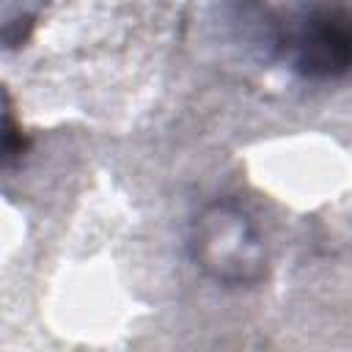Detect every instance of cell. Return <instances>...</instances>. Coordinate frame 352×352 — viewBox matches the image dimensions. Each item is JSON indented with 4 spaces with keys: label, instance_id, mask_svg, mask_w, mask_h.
<instances>
[{
    "label": "cell",
    "instance_id": "obj_3",
    "mask_svg": "<svg viewBox=\"0 0 352 352\" xmlns=\"http://www.w3.org/2000/svg\"><path fill=\"white\" fill-rule=\"evenodd\" d=\"M50 0H0V47H25L38 28Z\"/></svg>",
    "mask_w": 352,
    "mask_h": 352
},
{
    "label": "cell",
    "instance_id": "obj_2",
    "mask_svg": "<svg viewBox=\"0 0 352 352\" xmlns=\"http://www.w3.org/2000/svg\"><path fill=\"white\" fill-rule=\"evenodd\" d=\"M280 58L305 80H341L352 60L346 6L314 3L280 19Z\"/></svg>",
    "mask_w": 352,
    "mask_h": 352
},
{
    "label": "cell",
    "instance_id": "obj_1",
    "mask_svg": "<svg viewBox=\"0 0 352 352\" xmlns=\"http://www.w3.org/2000/svg\"><path fill=\"white\" fill-rule=\"evenodd\" d=\"M195 267L228 289H250L267 278L270 253L258 220L236 198H217L201 209L190 234Z\"/></svg>",
    "mask_w": 352,
    "mask_h": 352
},
{
    "label": "cell",
    "instance_id": "obj_4",
    "mask_svg": "<svg viewBox=\"0 0 352 352\" xmlns=\"http://www.w3.org/2000/svg\"><path fill=\"white\" fill-rule=\"evenodd\" d=\"M22 148V126L16 118V107L6 85L0 82V168L11 162Z\"/></svg>",
    "mask_w": 352,
    "mask_h": 352
}]
</instances>
